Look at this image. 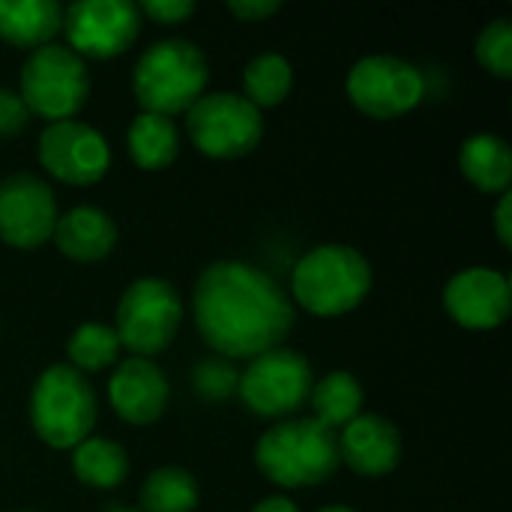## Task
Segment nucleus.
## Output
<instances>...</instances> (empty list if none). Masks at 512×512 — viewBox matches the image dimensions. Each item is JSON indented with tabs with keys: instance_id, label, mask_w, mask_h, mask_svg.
Returning a JSON list of instances; mask_svg holds the SVG:
<instances>
[{
	"instance_id": "obj_20",
	"label": "nucleus",
	"mask_w": 512,
	"mask_h": 512,
	"mask_svg": "<svg viewBox=\"0 0 512 512\" xmlns=\"http://www.w3.org/2000/svg\"><path fill=\"white\" fill-rule=\"evenodd\" d=\"M126 144L132 153V162L144 171H162L168 168L180 153V132L171 117L147 114L141 111L126 132Z\"/></svg>"
},
{
	"instance_id": "obj_16",
	"label": "nucleus",
	"mask_w": 512,
	"mask_h": 512,
	"mask_svg": "<svg viewBox=\"0 0 512 512\" xmlns=\"http://www.w3.org/2000/svg\"><path fill=\"white\" fill-rule=\"evenodd\" d=\"M339 459L360 477H384L402 459V435L387 417L360 414L339 432Z\"/></svg>"
},
{
	"instance_id": "obj_34",
	"label": "nucleus",
	"mask_w": 512,
	"mask_h": 512,
	"mask_svg": "<svg viewBox=\"0 0 512 512\" xmlns=\"http://www.w3.org/2000/svg\"><path fill=\"white\" fill-rule=\"evenodd\" d=\"M108 512H141V510H129V507H111Z\"/></svg>"
},
{
	"instance_id": "obj_18",
	"label": "nucleus",
	"mask_w": 512,
	"mask_h": 512,
	"mask_svg": "<svg viewBox=\"0 0 512 512\" xmlns=\"http://www.w3.org/2000/svg\"><path fill=\"white\" fill-rule=\"evenodd\" d=\"M63 27V9L54 0H0V39L36 51L51 45Z\"/></svg>"
},
{
	"instance_id": "obj_25",
	"label": "nucleus",
	"mask_w": 512,
	"mask_h": 512,
	"mask_svg": "<svg viewBox=\"0 0 512 512\" xmlns=\"http://www.w3.org/2000/svg\"><path fill=\"white\" fill-rule=\"evenodd\" d=\"M66 354L72 360L69 366L78 369L81 375L84 372H102V369H108V366L117 363V357H120V339H117L114 327L87 321V324L75 327V333L69 336Z\"/></svg>"
},
{
	"instance_id": "obj_23",
	"label": "nucleus",
	"mask_w": 512,
	"mask_h": 512,
	"mask_svg": "<svg viewBox=\"0 0 512 512\" xmlns=\"http://www.w3.org/2000/svg\"><path fill=\"white\" fill-rule=\"evenodd\" d=\"M198 483L183 468H159L153 471L138 495L141 512H195L198 507Z\"/></svg>"
},
{
	"instance_id": "obj_17",
	"label": "nucleus",
	"mask_w": 512,
	"mask_h": 512,
	"mask_svg": "<svg viewBox=\"0 0 512 512\" xmlns=\"http://www.w3.org/2000/svg\"><path fill=\"white\" fill-rule=\"evenodd\" d=\"M51 240L57 243V249L78 264H96L102 258H108L117 246V225L114 219L90 204L72 207L69 213L57 216L54 234Z\"/></svg>"
},
{
	"instance_id": "obj_4",
	"label": "nucleus",
	"mask_w": 512,
	"mask_h": 512,
	"mask_svg": "<svg viewBox=\"0 0 512 512\" xmlns=\"http://www.w3.org/2000/svg\"><path fill=\"white\" fill-rule=\"evenodd\" d=\"M207 60L189 39H162L150 45L132 72V90L147 114L174 117L189 111L207 87Z\"/></svg>"
},
{
	"instance_id": "obj_6",
	"label": "nucleus",
	"mask_w": 512,
	"mask_h": 512,
	"mask_svg": "<svg viewBox=\"0 0 512 512\" xmlns=\"http://www.w3.org/2000/svg\"><path fill=\"white\" fill-rule=\"evenodd\" d=\"M30 114L60 123L75 120L90 96L87 63L66 45H42L21 66V93Z\"/></svg>"
},
{
	"instance_id": "obj_32",
	"label": "nucleus",
	"mask_w": 512,
	"mask_h": 512,
	"mask_svg": "<svg viewBox=\"0 0 512 512\" xmlns=\"http://www.w3.org/2000/svg\"><path fill=\"white\" fill-rule=\"evenodd\" d=\"M252 512H300L297 504L291 498H282V495H273V498H264L261 504H255Z\"/></svg>"
},
{
	"instance_id": "obj_29",
	"label": "nucleus",
	"mask_w": 512,
	"mask_h": 512,
	"mask_svg": "<svg viewBox=\"0 0 512 512\" xmlns=\"http://www.w3.org/2000/svg\"><path fill=\"white\" fill-rule=\"evenodd\" d=\"M138 12L153 18L156 24L171 27V24H183L195 12V3L192 0H144Z\"/></svg>"
},
{
	"instance_id": "obj_11",
	"label": "nucleus",
	"mask_w": 512,
	"mask_h": 512,
	"mask_svg": "<svg viewBox=\"0 0 512 512\" xmlns=\"http://www.w3.org/2000/svg\"><path fill=\"white\" fill-rule=\"evenodd\" d=\"M69 51L81 60H111L120 57L141 30V12L129 0H81L63 12V27Z\"/></svg>"
},
{
	"instance_id": "obj_12",
	"label": "nucleus",
	"mask_w": 512,
	"mask_h": 512,
	"mask_svg": "<svg viewBox=\"0 0 512 512\" xmlns=\"http://www.w3.org/2000/svg\"><path fill=\"white\" fill-rule=\"evenodd\" d=\"M42 168L69 186H93L108 174L111 150L108 141L81 120L48 123L39 135Z\"/></svg>"
},
{
	"instance_id": "obj_28",
	"label": "nucleus",
	"mask_w": 512,
	"mask_h": 512,
	"mask_svg": "<svg viewBox=\"0 0 512 512\" xmlns=\"http://www.w3.org/2000/svg\"><path fill=\"white\" fill-rule=\"evenodd\" d=\"M30 120V111L24 105V99L15 90L0 87V138L18 135Z\"/></svg>"
},
{
	"instance_id": "obj_3",
	"label": "nucleus",
	"mask_w": 512,
	"mask_h": 512,
	"mask_svg": "<svg viewBox=\"0 0 512 512\" xmlns=\"http://www.w3.org/2000/svg\"><path fill=\"white\" fill-rule=\"evenodd\" d=\"M294 300L318 318L354 312L372 291V264L351 246L327 243L306 252L291 276Z\"/></svg>"
},
{
	"instance_id": "obj_14",
	"label": "nucleus",
	"mask_w": 512,
	"mask_h": 512,
	"mask_svg": "<svg viewBox=\"0 0 512 512\" xmlns=\"http://www.w3.org/2000/svg\"><path fill=\"white\" fill-rule=\"evenodd\" d=\"M444 306L465 330H495L512 312L510 279L489 267L462 270L447 282Z\"/></svg>"
},
{
	"instance_id": "obj_8",
	"label": "nucleus",
	"mask_w": 512,
	"mask_h": 512,
	"mask_svg": "<svg viewBox=\"0 0 512 512\" xmlns=\"http://www.w3.org/2000/svg\"><path fill=\"white\" fill-rule=\"evenodd\" d=\"M192 144L210 159H240L264 138L261 111L243 93H207L186 111Z\"/></svg>"
},
{
	"instance_id": "obj_21",
	"label": "nucleus",
	"mask_w": 512,
	"mask_h": 512,
	"mask_svg": "<svg viewBox=\"0 0 512 512\" xmlns=\"http://www.w3.org/2000/svg\"><path fill=\"white\" fill-rule=\"evenodd\" d=\"M363 399V387L351 372H330L327 378L312 384V420L339 432L363 414Z\"/></svg>"
},
{
	"instance_id": "obj_13",
	"label": "nucleus",
	"mask_w": 512,
	"mask_h": 512,
	"mask_svg": "<svg viewBox=\"0 0 512 512\" xmlns=\"http://www.w3.org/2000/svg\"><path fill=\"white\" fill-rule=\"evenodd\" d=\"M57 225V198L33 174H12L0 183V240L15 249H39Z\"/></svg>"
},
{
	"instance_id": "obj_31",
	"label": "nucleus",
	"mask_w": 512,
	"mask_h": 512,
	"mask_svg": "<svg viewBox=\"0 0 512 512\" xmlns=\"http://www.w3.org/2000/svg\"><path fill=\"white\" fill-rule=\"evenodd\" d=\"M495 231H498V240H501V246H504V249H510L512 246V198H510V192H504V195H501V201H498V210H495Z\"/></svg>"
},
{
	"instance_id": "obj_30",
	"label": "nucleus",
	"mask_w": 512,
	"mask_h": 512,
	"mask_svg": "<svg viewBox=\"0 0 512 512\" xmlns=\"http://www.w3.org/2000/svg\"><path fill=\"white\" fill-rule=\"evenodd\" d=\"M279 6H282L279 0H231V3H228V9H231L240 21H249V24L276 15Z\"/></svg>"
},
{
	"instance_id": "obj_33",
	"label": "nucleus",
	"mask_w": 512,
	"mask_h": 512,
	"mask_svg": "<svg viewBox=\"0 0 512 512\" xmlns=\"http://www.w3.org/2000/svg\"><path fill=\"white\" fill-rule=\"evenodd\" d=\"M321 512H357V510H351V507H327V510H321Z\"/></svg>"
},
{
	"instance_id": "obj_22",
	"label": "nucleus",
	"mask_w": 512,
	"mask_h": 512,
	"mask_svg": "<svg viewBox=\"0 0 512 512\" xmlns=\"http://www.w3.org/2000/svg\"><path fill=\"white\" fill-rule=\"evenodd\" d=\"M72 474L90 489H117L129 474V456L117 441L84 438L72 450Z\"/></svg>"
},
{
	"instance_id": "obj_9",
	"label": "nucleus",
	"mask_w": 512,
	"mask_h": 512,
	"mask_svg": "<svg viewBox=\"0 0 512 512\" xmlns=\"http://www.w3.org/2000/svg\"><path fill=\"white\" fill-rule=\"evenodd\" d=\"M315 375L303 354L288 348H273L255 360H249L246 372H240L237 393L243 405L267 420L291 417L303 402H309Z\"/></svg>"
},
{
	"instance_id": "obj_15",
	"label": "nucleus",
	"mask_w": 512,
	"mask_h": 512,
	"mask_svg": "<svg viewBox=\"0 0 512 512\" xmlns=\"http://www.w3.org/2000/svg\"><path fill=\"white\" fill-rule=\"evenodd\" d=\"M171 399L165 372L144 357L123 360L108 381V402L123 423L150 426L156 423Z\"/></svg>"
},
{
	"instance_id": "obj_1",
	"label": "nucleus",
	"mask_w": 512,
	"mask_h": 512,
	"mask_svg": "<svg viewBox=\"0 0 512 512\" xmlns=\"http://www.w3.org/2000/svg\"><path fill=\"white\" fill-rule=\"evenodd\" d=\"M204 342L225 360H255L279 348L294 327V303L279 282L246 261L210 264L192 291Z\"/></svg>"
},
{
	"instance_id": "obj_7",
	"label": "nucleus",
	"mask_w": 512,
	"mask_h": 512,
	"mask_svg": "<svg viewBox=\"0 0 512 512\" xmlns=\"http://www.w3.org/2000/svg\"><path fill=\"white\" fill-rule=\"evenodd\" d=\"M183 321V303L177 297V288L165 279L144 276L132 282L120 303H117V339L120 348H129L132 357H156L162 354Z\"/></svg>"
},
{
	"instance_id": "obj_2",
	"label": "nucleus",
	"mask_w": 512,
	"mask_h": 512,
	"mask_svg": "<svg viewBox=\"0 0 512 512\" xmlns=\"http://www.w3.org/2000/svg\"><path fill=\"white\" fill-rule=\"evenodd\" d=\"M258 471L282 489H312L327 483L339 459V432L321 426L312 417L282 420L261 435L255 447Z\"/></svg>"
},
{
	"instance_id": "obj_26",
	"label": "nucleus",
	"mask_w": 512,
	"mask_h": 512,
	"mask_svg": "<svg viewBox=\"0 0 512 512\" xmlns=\"http://www.w3.org/2000/svg\"><path fill=\"white\" fill-rule=\"evenodd\" d=\"M240 372L225 357H207L192 369V390L207 402H225L237 393Z\"/></svg>"
},
{
	"instance_id": "obj_5",
	"label": "nucleus",
	"mask_w": 512,
	"mask_h": 512,
	"mask_svg": "<svg viewBox=\"0 0 512 512\" xmlns=\"http://www.w3.org/2000/svg\"><path fill=\"white\" fill-rule=\"evenodd\" d=\"M96 393L90 381L69 363L48 366L30 393V423L42 444L75 450L96 426Z\"/></svg>"
},
{
	"instance_id": "obj_19",
	"label": "nucleus",
	"mask_w": 512,
	"mask_h": 512,
	"mask_svg": "<svg viewBox=\"0 0 512 512\" xmlns=\"http://www.w3.org/2000/svg\"><path fill=\"white\" fill-rule=\"evenodd\" d=\"M459 168L462 174L480 189V192H507L512 180V150L501 135H471L459 150Z\"/></svg>"
},
{
	"instance_id": "obj_27",
	"label": "nucleus",
	"mask_w": 512,
	"mask_h": 512,
	"mask_svg": "<svg viewBox=\"0 0 512 512\" xmlns=\"http://www.w3.org/2000/svg\"><path fill=\"white\" fill-rule=\"evenodd\" d=\"M477 60L483 69H489L495 78H510L512 75V24L507 18L492 21L483 27L477 39Z\"/></svg>"
},
{
	"instance_id": "obj_10",
	"label": "nucleus",
	"mask_w": 512,
	"mask_h": 512,
	"mask_svg": "<svg viewBox=\"0 0 512 512\" xmlns=\"http://www.w3.org/2000/svg\"><path fill=\"white\" fill-rule=\"evenodd\" d=\"M348 96L366 117L396 120L414 111L426 96V81L417 66L402 57L375 54L354 63L348 72Z\"/></svg>"
},
{
	"instance_id": "obj_24",
	"label": "nucleus",
	"mask_w": 512,
	"mask_h": 512,
	"mask_svg": "<svg viewBox=\"0 0 512 512\" xmlns=\"http://www.w3.org/2000/svg\"><path fill=\"white\" fill-rule=\"evenodd\" d=\"M291 84H294V72L282 54H261L243 69V96L258 111L282 105L291 93Z\"/></svg>"
}]
</instances>
